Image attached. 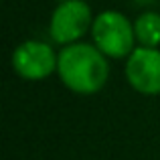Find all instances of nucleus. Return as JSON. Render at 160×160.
Masks as SVG:
<instances>
[{
    "label": "nucleus",
    "mask_w": 160,
    "mask_h": 160,
    "mask_svg": "<svg viewBox=\"0 0 160 160\" xmlns=\"http://www.w3.org/2000/svg\"><path fill=\"white\" fill-rule=\"evenodd\" d=\"M91 37L95 41V47L106 57L113 59L130 57L136 41L134 24H130V20L116 10H106L98 14V18H93Z\"/></svg>",
    "instance_id": "obj_2"
},
{
    "label": "nucleus",
    "mask_w": 160,
    "mask_h": 160,
    "mask_svg": "<svg viewBox=\"0 0 160 160\" xmlns=\"http://www.w3.org/2000/svg\"><path fill=\"white\" fill-rule=\"evenodd\" d=\"M57 59L53 49L41 41H27L18 45L12 53V67L24 79L39 81L57 69Z\"/></svg>",
    "instance_id": "obj_5"
},
{
    "label": "nucleus",
    "mask_w": 160,
    "mask_h": 160,
    "mask_svg": "<svg viewBox=\"0 0 160 160\" xmlns=\"http://www.w3.org/2000/svg\"><path fill=\"white\" fill-rule=\"evenodd\" d=\"M136 4H148V2H154V0H134Z\"/></svg>",
    "instance_id": "obj_7"
},
{
    "label": "nucleus",
    "mask_w": 160,
    "mask_h": 160,
    "mask_svg": "<svg viewBox=\"0 0 160 160\" xmlns=\"http://www.w3.org/2000/svg\"><path fill=\"white\" fill-rule=\"evenodd\" d=\"M126 79L144 95L160 93V51L156 47H138L126 63Z\"/></svg>",
    "instance_id": "obj_4"
},
{
    "label": "nucleus",
    "mask_w": 160,
    "mask_h": 160,
    "mask_svg": "<svg viewBox=\"0 0 160 160\" xmlns=\"http://www.w3.org/2000/svg\"><path fill=\"white\" fill-rule=\"evenodd\" d=\"M134 35L142 47H158L160 45V14L144 12L134 22Z\"/></svg>",
    "instance_id": "obj_6"
},
{
    "label": "nucleus",
    "mask_w": 160,
    "mask_h": 160,
    "mask_svg": "<svg viewBox=\"0 0 160 160\" xmlns=\"http://www.w3.org/2000/svg\"><path fill=\"white\" fill-rule=\"evenodd\" d=\"M57 73L61 81L75 93H95L108 81L106 55L93 45H67L57 59Z\"/></svg>",
    "instance_id": "obj_1"
},
{
    "label": "nucleus",
    "mask_w": 160,
    "mask_h": 160,
    "mask_svg": "<svg viewBox=\"0 0 160 160\" xmlns=\"http://www.w3.org/2000/svg\"><path fill=\"white\" fill-rule=\"evenodd\" d=\"M93 24L91 10L81 0H65L55 8L51 16L49 31L55 43L59 45H73L85 31Z\"/></svg>",
    "instance_id": "obj_3"
}]
</instances>
